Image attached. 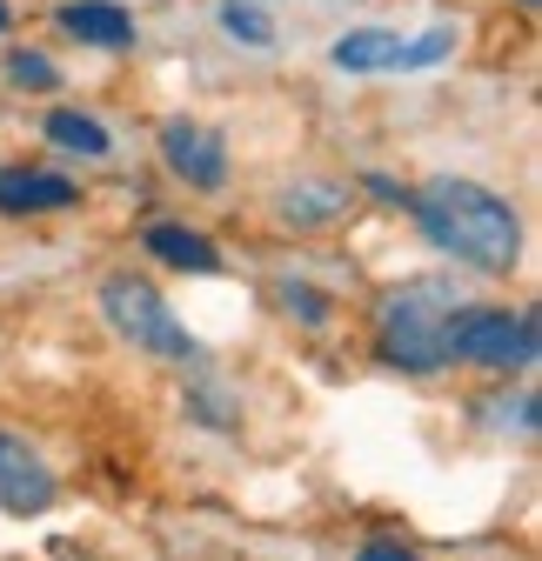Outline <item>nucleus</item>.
Here are the masks:
<instances>
[{
	"mask_svg": "<svg viewBox=\"0 0 542 561\" xmlns=\"http://www.w3.org/2000/svg\"><path fill=\"white\" fill-rule=\"evenodd\" d=\"M416 201V221L422 234L455 254L462 267H476V274H509L522 261V221H516V207L476 181H429Z\"/></svg>",
	"mask_w": 542,
	"mask_h": 561,
	"instance_id": "nucleus-1",
	"label": "nucleus"
},
{
	"mask_svg": "<svg viewBox=\"0 0 542 561\" xmlns=\"http://www.w3.org/2000/svg\"><path fill=\"white\" fill-rule=\"evenodd\" d=\"M455 301H449V280H409L382 301V355L409 375H436L449 362L442 328H449Z\"/></svg>",
	"mask_w": 542,
	"mask_h": 561,
	"instance_id": "nucleus-2",
	"label": "nucleus"
},
{
	"mask_svg": "<svg viewBox=\"0 0 542 561\" xmlns=\"http://www.w3.org/2000/svg\"><path fill=\"white\" fill-rule=\"evenodd\" d=\"M101 314L114 321L121 341L142 347V355H161V362H194L201 355L194 334L174 321V308L148 288V280H134V274H108L101 280Z\"/></svg>",
	"mask_w": 542,
	"mask_h": 561,
	"instance_id": "nucleus-3",
	"label": "nucleus"
},
{
	"mask_svg": "<svg viewBox=\"0 0 542 561\" xmlns=\"http://www.w3.org/2000/svg\"><path fill=\"white\" fill-rule=\"evenodd\" d=\"M442 347L455 362H476V368H529L535 362V321L522 314H496V308H462L442 328Z\"/></svg>",
	"mask_w": 542,
	"mask_h": 561,
	"instance_id": "nucleus-4",
	"label": "nucleus"
},
{
	"mask_svg": "<svg viewBox=\"0 0 542 561\" xmlns=\"http://www.w3.org/2000/svg\"><path fill=\"white\" fill-rule=\"evenodd\" d=\"M161 161H168L188 187H222V181H228V148H222V134L194 127V121H168V127H161Z\"/></svg>",
	"mask_w": 542,
	"mask_h": 561,
	"instance_id": "nucleus-5",
	"label": "nucleus"
},
{
	"mask_svg": "<svg viewBox=\"0 0 542 561\" xmlns=\"http://www.w3.org/2000/svg\"><path fill=\"white\" fill-rule=\"evenodd\" d=\"M47 502H54V474L14 435H0V508H8V515H34Z\"/></svg>",
	"mask_w": 542,
	"mask_h": 561,
	"instance_id": "nucleus-6",
	"label": "nucleus"
},
{
	"mask_svg": "<svg viewBox=\"0 0 542 561\" xmlns=\"http://www.w3.org/2000/svg\"><path fill=\"white\" fill-rule=\"evenodd\" d=\"M75 181L41 174V168H0V215H54V207H75Z\"/></svg>",
	"mask_w": 542,
	"mask_h": 561,
	"instance_id": "nucleus-7",
	"label": "nucleus"
},
{
	"mask_svg": "<svg viewBox=\"0 0 542 561\" xmlns=\"http://www.w3.org/2000/svg\"><path fill=\"white\" fill-rule=\"evenodd\" d=\"M328 60L342 75H388V67H402V34L395 27H355L328 47Z\"/></svg>",
	"mask_w": 542,
	"mask_h": 561,
	"instance_id": "nucleus-8",
	"label": "nucleus"
},
{
	"mask_svg": "<svg viewBox=\"0 0 542 561\" xmlns=\"http://www.w3.org/2000/svg\"><path fill=\"white\" fill-rule=\"evenodd\" d=\"M60 27L75 41H88V47H127L134 41V21H127V8H114V0H67Z\"/></svg>",
	"mask_w": 542,
	"mask_h": 561,
	"instance_id": "nucleus-9",
	"label": "nucleus"
},
{
	"mask_svg": "<svg viewBox=\"0 0 542 561\" xmlns=\"http://www.w3.org/2000/svg\"><path fill=\"white\" fill-rule=\"evenodd\" d=\"M142 248L155 254V261H168V267H181V274H215L222 267V254L201 241L194 228H174V221H155L148 234H142Z\"/></svg>",
	"mask_w": 542,
	"mask_h": 561,
	"instance_id": "nucleus-10",
	"label": "nucleus"
},
{
	"mask_svg": "<svg viewBox=\"0 0 542 561\" xmlns=\"http://www.w3.org/2000/svg\"><path fill=\"white\" fill-rule=\"evenodd\" d=\"M47 140L54 148H67V154H81V161H101L114 140H108V127L94 121V114H75V107H54L47 114Z\"/></svg>",
	"mask_w": 542,
	"mask_h": 561,
	"instance_id": "nucleus-11",
	"label": "nucleus"
},
{
	"mask_svg": "<svg viewBox=\"0 0 542 561\" xmlns=\"http://www.w3.org/2000/svg\"><path fill=\"white\" fill-rule=\"evenodd\" d=\"M349 207V194L335 187V181H308V187H289L282 194V221L289 228H321V221H335Z\"/></svg>",
	"mask_w": 542,
	"mask_h": 561,
	"instance_id": "nucleus-12",
	"label": "nucleus"
},
{
	"mask_svg": "<svg viewBox=\"0 0 542 561\" xmlns=\"http://www.w3.org/2000/svg\"><path fill=\"white\" fill-rule=\"evenodd\" d=\"M222 34L235 41V47H275V14L261 8V0H222Z\"/></svg>",
	"mask_w": 542,
	"mask_h": 561,
	"instance_id": "nucleus-13",
	"label": "nucleus"
},
{
	"mask_svg": "<svg viewBox=\"0 0 542 561\" xmlns=\"http://www.w3.org/2000/svg\"><path fill=\"white\" fill-rule=\"evenodd\" d=\"M8 81H21L27 94H47V88H60V67H54L47 54L21 47V54H8Z\"/></svg>",
	"mask_w": 542,
	"mask_h": 561,
	"instance_id": "nucleus-14",
	"label": "nucleus"
},
{
	"mask_svg": "<svg viewBox=\"0 0 542 561\" xmlns=\"http://www.w3.org/2000/svg\"><path fill=\"white\" fill-rule=\"evenodd\" d=\"M455 47V27H429L422 41H402V67H436Z\"/></svg>",
	"mask_w": 542,
	"mask_h": 561,
	"instance_id": "nucleus-15",
	"label": "nucleus"
},
{
	"mask_svg": "<svg viewBox=\"0 0 542 561\" xmlns=\"http://www.w3.org/2000/svg\"><path fill=\"white\" fill-rule=\"evenodd\" d=\"M282 308H289V314H302L308 328H321V321H328V295H321V288H308V280H289V288H282Z\"/></svg>",
	"mask_w": 542,
	"mask_h": 561,
	"instance_id": "nucleus-16",
	"label": "nucleus"
},
{
	"mask_svg": "<svg viewBox=\"0 0 542 561\" xmlns=\"http://www.w3.org/2000/svg\"><path fill=\"white\" fill-rule=\"evenodd\" d=\"M355 561H416V554H409V548H395V541H369Z\"/></svg>",
	"mask_w": 542,
	"mask_h": 561,
	"instance_id": "nucleus-17",
	"label": "nucleus"
},
{
	"mask_svg": "<svg viewBox=\"0 0 542 561\" xmlns=\"http://www.w3.org/2000/svg\"><path fill=\"white\" fill-rule=\"evenodd\" d=\"M0 27H8V8H0Z\"/></svg>",
	"mask_w": 542,
	"mask_h": 561,
	"instance_id": "nucleus-18",
	"label": "nucleus"
}]
</instances>
